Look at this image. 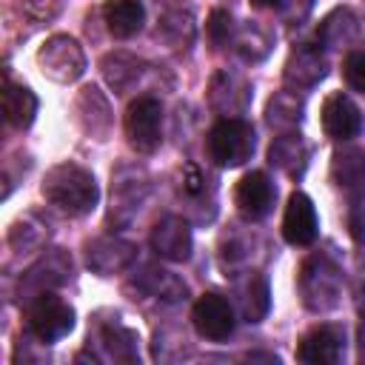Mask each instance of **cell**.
<instances>
[{"instance_id":"obj_1","label":"cell","mask_w":365,"mask_h":365,"mask_svg":"<svg viewBox=\"0 0 365 365\" xmlns=\"http://www.w3.org/2000/svg\"><path fill=\"white\" fill-rule=\"evenodd\" d=\"M43 197L66 211L68 217H83L88 211H94L97 200H100V188L94 182V174L86 171L77 163H60L54 165L46 180H43Z\"/></svg>"},{"instance_id":"obj_2","label":"cell","mask_w":365,"mask_h":365,"mask_svg":"<svg viewBox=\"0 0 365 365\" xmlns=\"http://www.w3.org/2000/svg\"><path fill=\"white\" fill-rule=\"evenodd\" d=\"M208 157L222 168H237L254 154V128L240 117H222L208 131Z\"/></svg>"},{"instance_id":"obj_3","label":"cell","mask_w":365,"mask_h":365,"mask_svg":"<svg viewBox=\"0 0 365 365\" xmlns=\"http://www.w3.org/2000/svg\"><path fill=\"white\" fill-rule=\"evenodd\" d=\"M29 328L40 342H57L74 328V308L51 291H40L29 302Z\"/></svg>"},{"instance_id":"obj_4","label":"cell","mask_w":365,"mask_h":365,"mask_svg":"<svg viewBox=\"0 0 365 365\" xmlns=\"http://www.w3.org/2000/svg\"><path fill=\"white\" fill-rule=\"evenodd\" d=\"M160 123H163V106L157 97L143 94V97L131 100L125 108L128 145L140 154H151L160 145Z\"/></svg>"},{"instance_id":"obj_5","label":"cell","mask_w":365,"mask_h":365,"mask_svg":"<svg viewBox=\"0 0 365 365\" xmlns=\"http://www.w3.org/2000/svg\"><path fill=\"white\" fill-rule=\"evenodd\" d=\"M191 319H194V328L200 336L211 339V342H220V339H228L231 331H234V308L225 297L220 294H202L197 302H194V311H191Z\"/></svg>"},{"instance_id":"obj_6","label":"cell","mask_w":365,"mask_h":365,"mask_svg":"<svg viewBox=\"0 0 365 365\" xmlns=\"http://www.w3.org/2000/svg\"><path fill=\"white\" fill-rule=\"evenodd\" d=\"M277 188L265 171H248L234 185V205L245 220H262L274 208Z\"/></svg>"},{"instance_id":"obj_7","label":"cell","mask_w":365,"mask_h":365,"mask_svg":"<svg viewBox=\"0 0 365 365\" xmlns=\"http://www.w3.org/2000/svg\"><path fill=\"white\" fill-rule=\"evenodd\" d=\"M319 222H317V208L311 202L308 194L294 191L285 202V214H282V237L291 245H311L317 240Z\"/></svg>"},{"instance_id":"obj_8","label":"cell","mask_w":365,"mask_h":365,"mask_svg":"<svg viewBox=\"0 0 365 365\" xmlns=\"http://www.w3.org/2000/svg\"><path fill=\"white\" fill-rule=\"evenodd\" d=\"M322 128L331 140H351L359 134L362 128V114L356 108V103L342 94V91H334L322 100Z\"/></svg>"},{"instance_id":"obj_9","label":"cell","mask_w":365,"mask_h":365,"mask_svg":"<svg viewBox=\"0 0 365 365\" xmlns=\"http://www.w3.org/2000/svg\"><path fill=\"white\" fill-rule=\"evenodd\" d=\"M345 331L339 325H317L308 331L297 348V359L308 365H331L342 356Z\"/></svg>"},{"instance_id":"obj_10","label":"cell","mask_w":365,"mask_h":365,"mask_svg":"<svg viewBox=\"0 0 365 365\" xmlns=\"http://www.w3.org/2000/svg\"><path fill=\"white\" fill-rule=\"evenodd\" d=\"M151 248L171 262H182L191 257V228L180 217H163L151 231Z\"/></svg>"},{"instance_id":"obj_11","label":"cell","mask_w":365,"mask_h":365,"mask_svg":"<svg viewBox=\"0 0 365 365\" xmlns=\"http://www.w3.org/2000/svg\"><path fill=\"white\" fill-rule=\"evenodd\" d=\"M40 66L54 80H74L83 71V51L68 37H54L40 51Z\"/></svg>"},{"instance_id":"obj_12","label":"cell","mask_w":365,"mask_h":365,"mask_svg":"<svg viewBox=\"0 0 365 365\" xmlns=\"http://www.w3.org/2000/svg\"><path fill=\"white\" fill-rule=\"evenodd\" d=\"M103 17L114 37L128 40L143 29L145 9H143V0H106Z\"/></svg>"},{"instance_id":"obj_13","label":"cell","mask_w":365,"mask_h":365,"mask_svg":"<svg viewBox=\"0 0 365 365\" xmlns=\"http://www.w3.org/2000/svg\"><path fill=\"white\" fill-rule=\"evenodd\" d=\"M3 111H6V120L14 125V128H29L34 123V114H37V97L29 86H17L11 80H6V88H3Z\"/></svg>"},{"instance_id":"obj_14","label":"cell","mask_w":365,"mask_h":365,"mask_svg":"<svg viewBox=\"0 0 365 365\" xmlns=\"http://www.w3.org/2000/svg\"><path fill=\"white\" fill-rule=\"evenodd\" d=\"M302 294H305L308 308H314V311L331 308L336 302V271L322 262V277H314L311 265H305L302 268Z\"/></svg>"},{"instance_id":"obj_15","label":"cell","mask_w":365,"mask_h":365,"mask_svg":"<svg viewBox=\"0 0 365 365\" xmlns=\"http://www.w3.org/2000/svg\"><path fill=\"white\" fill-rule=\"evenodd\" d=\"M268 160H271V165H277L288 174H299L305 168V145L297 134H282L271 143Z\"/></svg>"},{"instance_id":"obj_16","label":"cell","mask_w":365,"mask_h":365,"mask_svg":"<svg viewBox=\"0 0 365 365\" xmlns=\"http://www.w3.org/2000/svg\"><path fill=\"white\" fill-rule=\"evenodd\" d=\"M268 282L262 274H248L245 288H242V317L248 322H259L268 314Z\"/></svg>"},{"instance_id":"obj_17","label":"cell","mask_w":365,"mask_h":365,"mask_svg":"<svg viewBox=\"0 0 365 365\" xmlns=\"http://www.w3.org/2000/svg\"><path fill=\"white\" fill-rule=\"evenodd\" d=\"M334 180L342 188H362L365 185V157L359 151L334 154Z\"/></svg>"},{"instance_id":"obj_18","label":"cell","mask_w":365,"mask_h":365,"mask_svg":"<svg viewBox=\"0 0 365 365\" xmlns=\"http://www.w3.org/2000/svg\"><path fill=\"white\" fill-rule=\"evenodd\" d=\"M299 111H302V103L294 97L288 103V108H282V97L277 94L271 103H268V111H265V120L268 125H277V128H285V125H297L299 123Z\"/></svg>"},{"instance_id":"obj_19","label":"cell","mask_w":365,"mask_h":365,"mask_svg":"<svg viewBox=\"0 0 365 365\" xmlns=\"http://www.w3.org/2000/svg\"><path fill=\"white\" fill-rule=\"evenodd\" d=\"M342 74H345V83L351 88L365 94V51H351L342 63Z\"/></svg>"},{"instance_id":"obj_20","label":"cell","mask_w":365,"mask_h":365,"mask_svg":"<svg viewBox=\"0 0 365 365\" xmlns=\"http://www.w3.org/2000/svg\"><path fill=\"white\" fill-rule=\"evenodd\" d=\"M205 31H208L211 43H217V46L225 43V40L231 37V14L222 11V9L211 11V17H208V23H205Z\"/></svg>"},{"instance_id":"obj_21","label":"cell","mask_w":365,"mask_h":365,"mask_svg":"<svg viewBox=\"0 0 365 365\" xmlns=\"http://www.w3.org/2000/svg\"><path fill=\"white\" fill-rule=\"evenodd\" d=\"M182 191H185V194H191V197H197V194H202V191H205V177H202V171H200L194 163H185Z\"/></svg>"},{"instance_id":"obj_22","label":"cell","mask_w":365,"mask_h":365,"mask_svg":"<svg viewBox=\"0 0 365 365\" xmlns=\"http://www.w3.org/2000/svg\"><path fill=\"white\" fill-rule=\"evenodd\" d=\"M279 0H251V6L254 9H271V6H277Z\"/></svg>"}]
</instances>
